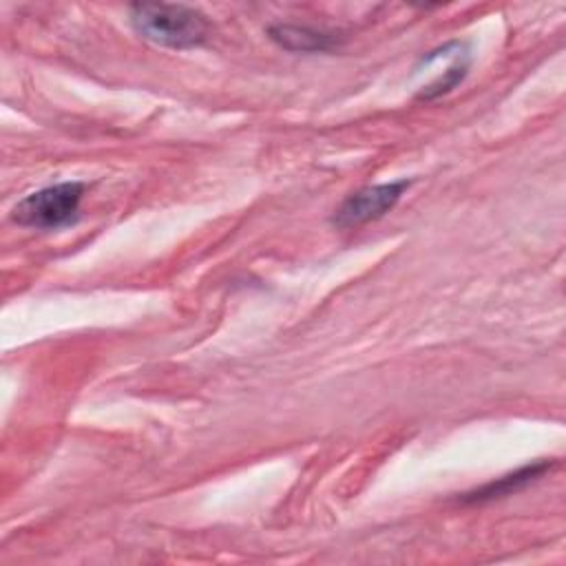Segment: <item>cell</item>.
<instances>
[{
	"label": "cell",
	"instance_id": "cell-2",
	"mask_svg": "<svg viewBox=\"0 0 566 566\" xmlns=\"http://www.w3.org/2000/svg\"><path fill=\"white\" fill-rule=\"evenodd\" d=\"M82 195L84 184L80 181H62L40 188L13 206L11 219L24 228L38 230H57L71 226L77 221Z\"/></svg>",
	"mask_w": 566,
	"mask_h": 566
},
{
	"label": "cell",
	"instance_id": "cell-5",
	"mask_svg": "<svg viewBox=\"0 0 566 566\" xmlns=\"http://www.w3.org/2000/svg\"><path fill=\"white\" fill-rule=\"evenodd\" d=\"M548 462L542 460V462H533V464H526L513 473H506L493 482H486L484 486L471 491V493H464V502H489V500H495V497H504V495H511L520 489H524L526 484H531L533 480H537L544 471H548Z\"/></svg>",
	"mask_w": 566,
	"mask_h": 566
},
{
	"label": "cell",
	"instance_id": "cell-1",
	"mask_svg": "<svg viewBox=\"0 0 566 566\" xmlns=\"http://www.w3.org/2000/svg\"><path fill=\"white\" fill-rule=\"evenodd\" d=\"M128 18L133 29L148 42L166 49H195L210 35L206 15L186 4L137 2L130 4Z\"/></svg>",
	"mask_w": 566,
	"mask_h": 566
},
{
	"label": "cell",
	"instance_id": "cell-3",
	"mask_svg": "<svg viewBox=\"0 0 566 566\" xmlns=\"http://www.w3.org/2000/svg\"><path fill=\"white\" fill-rule=\"evenodd\" d=\"M409 184L411 181H407V179H398V181H389V184L365 186V188L347 195L343 199V203L334 210L332 223L340 230H349V228H358L363 223L380 219L398 203V199L409 188Z\"/></svg>",
	"mask_w": 566,
	"mask_h": 566
},
{
	"label": "cell",
	"instance_id": "cell-6",
	"mask_svg": "<svg viewBox=\"0 0 566 566\" xmlns=\"http://www.w3.org/2000/svg\"><path fill=\"white\" fill-rule=\"evenodd\" d=\"M467 71H469V55L462 53V55H458L455 62L444 71L442 77H438L433 84H429L424 91L418 93V99L431 102V99H436V97H440V95H447L451 88H455V86L464 80Z\"/></svg>",
	"mask_w": 566,
	"mask_h": 566
},
{
	"label": "cell",
	"instance_id": "cell-4",
	"mask_svg": "<svg viewBox=\"0 0 566 566\" xmlns=\"http://www.w3.org/2000/svg\"><path fill=\"white\" fill-rule=\"evenodd\" d=\"M268 35L283 49L294 53H314V51H329L338 44L334 33L296 27V24H274L268 29Z\"/></svg>",
	"mask_w": 566,
	"mask_h": 566
}]
</instances>
